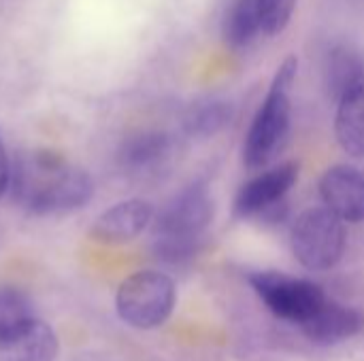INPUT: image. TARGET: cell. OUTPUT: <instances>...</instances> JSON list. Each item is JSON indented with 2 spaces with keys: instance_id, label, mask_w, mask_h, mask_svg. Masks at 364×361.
Masks as SVG:
<instances>
[{
  "instance_id": "cell-1",
  "label": "cell",
  "mask_w": 364,
  "mask_h": 361,
  "mask_svg": "<svg viewBox=\"0 0 364 361\" xmlns=\"http://www.w3.org/2000/svg\"><path fill=\"white\" fill-rule=\"evenodd\" d=\"M13 200L30 215H64L83 209L94 196L90 172L70 166L60 153L36 149L17 157L9 181Z\"/></svg>"
},
{
  "instance_id": "cell-2",
  "label": "cell",
  "mask_w": 364,
  "mask_h": 361,
  "mask_svg": "<svg viewBox=\"0 0 364 361\" xmlns=\"http://www.w3.org/2000/svg\"><path fill=\"white\" fill-rule=\"evenodd\" d=\"M213 219L207 185L194 183L177 194L156 217L154 251L166 264H181L196 255L203 234Z\"/></svg>"
},
{
  "instance_id": "cell-3",
  "label": "cell",
  "mask_w": 364,
  "mask_h": 361,
  "mask_svg": "<svg viewBox=\"0 0 364 361\" xmlns=\"http://www.w3.org/2000/svg\"><path fill=\"white\" fill-rule=\"evenodd\" d=\"M296 70L299 60L294 55L286 57L277 68L267 98L245 136L243 162L247 168L267 166L284 147L290 130V89L294 85Z\"/></svg>"
},
{
  "instance_id": "cell-4",
  "label": "cell",
  "mask_w": 364,
  "mask_h": 361,
  "mask_svg": "<svg viewBox=\"0 0 364 361\" xmlns=\"http://www.w3.org/2000/svg\"><path fill=\"white\" fill-rule=\"evenodd\" d=\"M177 291L168 274L141 270L130 274L117 289L115 311L119 319L136 330L162 326L175 309Z\"/></svg>"
},
{
  "instance_id": "cell-5",
  "label": "cell",
  "mask_w": 364,
  "mask_h": 361,
  "mask_svg": "<svg viewBox=\"0 0 364 361\" xmlns=\"http://www.w3.org/2000/svg\"><path fill=\"white\" fill-rule=\"evenodd\" d=\"M290 245L294 257L309 270H331L346 251L343 219L326 206L307 209L292 226Z\"/></svg>"
},
{
  "instance_id": "cell-6",
  "label": "cell",
  "mask_w": 364,
  "mask_h": 361,
  "mask_svg": "<svg viewBox=\"0 0 364 361\" xmlns=\"http://www.w3.org/2000/svg\"><path fill=\"white\" fill-rule=\"evenodd\" d=\"M250 283L273 315L296 326L309 319L328 300L316 283L284 272H254L250 274Z\"/></svg>"
},
{
  "instance_id": "cell-7",
  "label": "cell",
  "mask_w": 364,
  "mask_h": 361,
  "mask_svg": "<svg viewBox=\"0 0 364 361\" xmlns=\"http://www.w3.org/2000/svg\"><path fill=\"white\" fill-rule=\"evenodd\" d=\"M299 179V164L288 162L277 168L258 174L245 183L235 198V213L243 219L260 217L264 221L282 219L284 198Z\"/></svg>"
},
{
  "instance_id": "cell-8",
  "label": "cell",
  "mask_w": 364,
  "mask_h": 361,
  "mask_svg": "<svg viewBox=\"0 0 364 361\" xmlns=\"http://www.w3.org/2000/svg\"><path fill=\"white\" fill-rule=\"evenodd\" d=\"M324 206L350 223L364 221V172L356 166L339 164L324 172L320 181Z\"/></svg>"
},
{
  "instance_id": "cell-9",
  "label": "cell",
  "mask_w": 364,
  "mask_h": 361,
  "mask_svg": "<svg viewBox=\"0 0 364 361\" xmlns=\"http://www.w3.org/2000/svg\"><path fill=\"white\" fill-rule=\"evenodd\" d=\"M154 219V206L147 200L132 198L107 209L92 226V238L102 245H124L134 240Z\"/></svg>"
},
{
  "instance_id": "cell-10",
  "label": "cell",
  "mask_w": 364,
  "mask_h": 361,
  "mask_svg": "<svg viewBox=\"0 0 364 361\" xmlns=\"http://www.w3.org/2000/svg\"><path fill=\"white\" fill-rule=\"evenodd\" d=\"M60 343L51 326L32 319L0 338V361H55Z\"/></svg>"
},
{
  "instance_id": "cell-11",
  "label": "cell",
  "mask_w": 364,
  "mask_h": 361,
  "mask_svg": "<svg viewBox=\"0 0 364 361\" xmlns=\"http://www.w3.org/2000/svg\"><path fill=\"white\" fill-rule=\"evenodd\" d=\"M364 328V315L356 309L326 300L309 319L301 323L305 336L318 345H337L356 336Z\"/></svg>"
},
{
  "instance_id": "cell-12",
  "label": "cell",
  "mask_w": 364,
  "mask_h": 361,
  "mask_svg": "<svg viewBox=\"0 0 364 361\" xmlns=\"http://www.w3.org/2000/svg\"><path fill=\"white\" fill-rule=\"evenodd\" d=\"M173 151V143L162 132H141L130 136L119 149V166L130 174L158 170Z\"/></svg>"
},
{
  "instance_id": "cell-13",
  "label": "cell",
  "mask_w": 364,
  "mask_h": 361,
  "mask_svg": "<svg viewBox=\"0 0 364 361\" xmlns=\"http://www.w3.org/2000/svg\"><path fill=\"white\" fill-rule=\"evenodd\" d=\"M335 132L348 155L364 160V85L339 98Z\"/></svg>"
},
{
  "instance_id": "cell-14",
  "label": "cell",
  "mask_w": 364,
  "mask_h": 361,
  "mask_svg": "<svg viewBox=\"0 0 364 361\" xmlns=\"http://www.w3.org/2000/svg\"><path fill=\"white\" fill-rule=\"evenodd\" d=\"M262 32L260 0H235L224 19V38L235 47L252 43Z\"/></svg>"
},
{
  "instance_id": "cell-15",
  "label": "cell",
  "mask_w": 364,
  "mask_h": 361,
  "mask_svg": "<svg viewBox=\"0 0 364 361\" xmlns=\"http://www.w3.org/2000/svg\"><path fill=\"white\" fill-rule=\"evenodd\" d=\"M326 81L331 94L339 100L348 91L364 85V64L363 60L350 51L348 47H337L333 49L328 57V68H326Z\"/></svg>"
},
{
  "instance_id": "cell-16",
  "label": "cell",
  "mask_w": 364,
  "mask_h": 361,
  "mask_svg": "<svg viewBox=\"0 0 364 361\" xmlns=\"http://www.w3.org/2000/svg\"><path fill=\"white\" fill-rule=\"evenodd\" d=\"M232 119V106L222 100L198 102L188 109L183 117V130L194 138H209L222 132Z\"/></svg>"
},
{
  "instance_id": "cell-17",
  "label": "cell",
  "mask_w": 364,
  "mask_h": 361,
  "mask_svg": "<svg viewBox=\"0 0 364 361\" xmlns=\"http://www.w3.org/2000/svg\"><path fill=\"white\" fill-rule=\"evenodd\" d=\"M34 317V309L30 298L11 285H0V338L30 323Z\"/></svg>"
},
{
  "instance_id": "cell-18",
  "label": "cell",
  "mask_w": 364,
  "mask_h": 361,
  "mask_svg": "<svg viewBox=\"0 0 364 361\" xmlns=\"http://www.w3.org/2000/svg\"><path fill=\"white\" fill-rule=\"evenodd\" d=\"M296 0H260V11H262V32L264 34H279L294 11Z\"/></svg>"
},
{
  "instance_id": "cell-19",
  "label": "cell",
  "mask_w": 364,
  "mask_h": 361,
  "mask_svg": "<svg viewBox=\"0 0 364 361\" xmlns=\"http://www.w3.org/2000/svg\"><path fill=\"white\" fill-rule=\"evenodd\" d=\"M9 181H11V164H9L6 151H4L2 140H0V198L9 189Z\"/></svg>"
}]
</instances>
